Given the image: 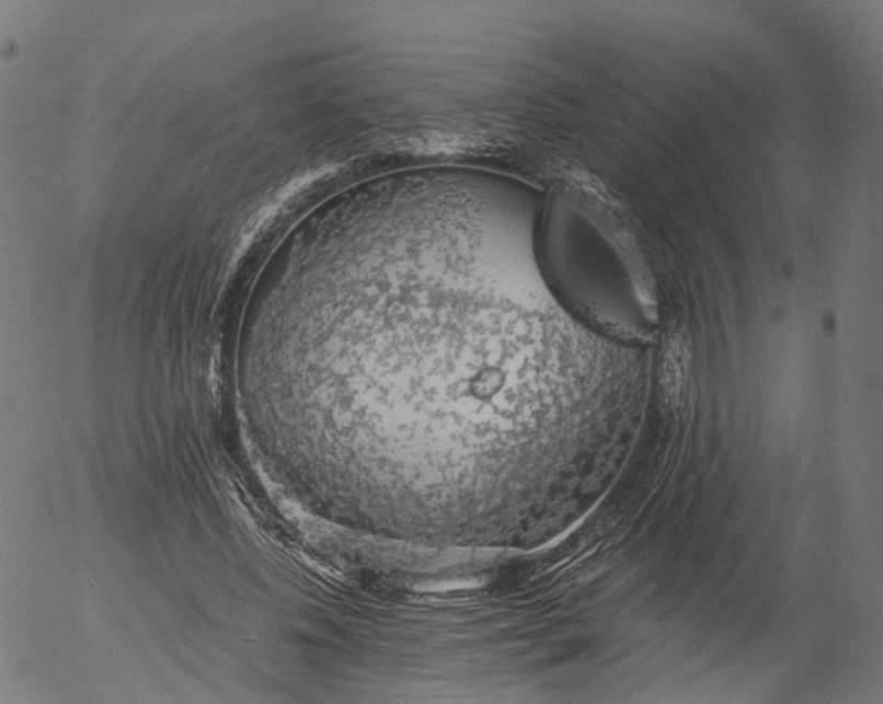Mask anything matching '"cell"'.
I'll use <instances>...</instances> for the list:
<instances>
[{
	"instance_id": "1",
	"label": "cell",
	"mask_w": 883,
	"mask_h": 704,
	"mask_svg": "<svg viewBox=\"0 0 883 704\" xmlns=\"http://www.w3.org/2000/svg\"><path fill=\"white\" fill-rule=\"evenodd\" d=\"M688 372V348L681 337L669 338L664 349L660 388L669 407H678Z\"/></svg>"
}]
</instances>
